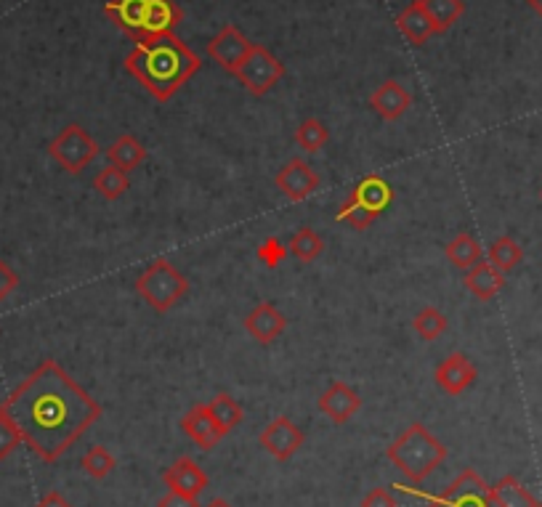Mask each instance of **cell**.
<instances>
[{"instance_id": "cell-39", "label": "cell", "mask_w": 542, "mask_h": 507, "mask_svg": "<svg viewBox=\"0 0 542 507\" xmlns=\"http://www.w3.org/2000/svg\"><path fill=\"white\" fill-rule=\"evenodd\" d=\"M38 507H72V505L62 492H48V494H43V497H40Z\"/></svg>"}, {"instance_id": "cell-35", "label": "cell", "mask_w": 542, "mask_h": 507, "mask_svg": "<svg viewBox=\"0 0 542 507\" xmlns=\"http://www.w3.org/2000/svg\"><path fill=\"white\" fill-rule=\"evenodd\" d=\"M22 444H24L22 433L16 431V425L0 412V462L6 460V457H11Z\"/></svg>"}, {"instance_id": "cell-42", "label": "cell", "mask_w": 542, "mask_h": 507, "mask_svg": "<svg viewBox=\"0 0 542 507\" xmlns=\"http://www.w3.org/2000/svg\"><path fill=\"white\" fill-rule=\"evenodd\" d=\"M540 507H542V502H540Z\"/></svg>"}, {"instance_id": "cell-31", "label": "cell", "mask_w": 542, "mask_h": 507, "mask_svg": "<svg viewBox=\"0 0 542 507\" xmlns=\"http://www.w3.org/2000/svg\"><path fill=\"white\" fill-rule=\"evenodd\" d=\"M447 327H450L447 316L434 306L420 308L418 314H415V319H412V330L418 332L423 340H428V343L436 338H442L444 332H447Z\"/></svg>"}, {"instance_id": "cell-22", "label": "cell", "mask_w": 542, "mask_h": 507, "mask_svg": "<svg viewBox=\"0 0 542 507\" xmlns=\"http://www.w3.org/2000/svg\"><path fill=\"white\" fill-rule=\"evenodd\" d=\"M107 160L109 165L131 173V170H136L141 162L147 160V149H144V144H141L136 136L123 133V136H117V139L112 141V146L107 149Z\"/></svg>"}, {"instance_id": "cell-13", "label": "cell", "mask_w": 542, "mask_h": 507, "mask_svg": "<svg viewBox=\"0 0 542 507\" xmlns=\"http://www.w3.org/2000/svg\"><path fill=\"white\" fill-rule=\"evenodd\" d=\"M163 484L176 494L197 500L208 489V473L192 460V457H179L171 468L163 473Z\"/></svg>"}, {"instance_id": "cell-36", "label": "cell", "mask_w": 542, "mask_h": 507, "mask_svg": "<svg viewBox=\"0 0 542 507\" xmlns=\"http://www.w3.org/2000/svg\"><path fill=\"white\" fill-rule=\"evenodd\" d=\"M19 287V274L0 258V303Z\"/></svg>"}, {"instance_id": "cell-1", "label": "cell", "mask_w": 542, "mask_h": 507, "mask_svg": "<svg viewBox=\"0 0 542 507\" xmlns=\"http://www.w3.org/2000/svg\"><path fill=\"white\" fill-rule=\"evenodd\" d=\"M0 412L16 425L24 444L40 460L56 462L99 420L101 404L54 359H48L8 393Z\"/></svg>"}, {"instance_id": "cell-29", "label": "cell", "mask_w": 542, "mask_h": 507, "mask_svg": "<svg viewBox=\"0 0 542 507\" xmlns=\"http://www.w3.org/2000/svg\"><path fill=\"white\" fill-rule=\"evenodd\" d=\"M487 261L492 263L497 271L508 274V271H513L521 261H524V250H521V245L516 239L505 234V237H497L495 242L489 245Z\"/></svg>"}, {"instance_id": "cell-24", "label": "cell", "mask_w": 542, "mask_h": 507, "mask_svg": "<svg viewBox=\"0 0 542 507\" xmlns=\"http://www.w3.org/2000/svg\"><path fill=\"white\" fill-rule=\"evenodd\" d=\"M444 255H447V261L460 271H468L471 266H476L479 261H484V250H481L479 239L463 231V234H457L452 242H447L444 247Z\"/></svg>"}, {"instance_id": "cell-26", "label": "cell", "mask_w": 542, "mask_h": 507, "mask_svg": "<svg viewBox=\"0 0 542 507\" xmlns=\"http://www.w3.org/2000/svg\"><path fill=\"white\" fill-rule=\"evenodd\" d=\"M205 407H208L213 423L224 431V436L229 431H234V428L242 423V417H245L240 401L234 399V396H229V393H216V396H213Z\"/></svg>"}, {"instance_id": "cell-18", "label": "cell", "mask_w": 542, "mask_h": 507, "mask_svg": "<svg viewBox=\"0 0 542 507\" xmlns=\"http://www.w3.org/2000/svg\"><path fill=\"white\" fill-rule=\"evenodd\" d=\"M181 431L192 438L202 452H213L218 446V441L224 438V431L213 423V417H210L205 404H194V407L181 417Z\"/></svg>"}, {"instance_id": "cell-15", "label": "cell", "mask_w": 542, "mask_h": 507, "mask_svg": "<svg viewBox=\"0 0 542 507\" xmlns=\"http://www.w3.org/2000/svg\"><path fill=\"white\" fill-rule=\"evenodd\" d=\"M370 107L372 112L383 117L386 123H396V120L407 115V109L412 107V96L399 80H386V83H380L378 88L372 91Z\"/></svg>"}, {"instance_id": "cell-28", "label": "cell", "mask_w": 542, "mask_h": 507, "mask_svg": "<svg viewBox=\"0 0 542 507\" xmlns=\"http://www.w3.org/2000/svg\"><path fill=\"white\" fill-rule=\"evenodd\" d=\"M287 253L298 258L301 263H314L319 255L325 253V239L319 237L311 226H303V229H298L293 237H290Z\"/></svg>"}, {"instance_id": "cell-14", "label": "cell", "mask_w": 542, "mask_h": 507, "mask_svg": "<svg viewBox=\"0 0 542 507\" xmlns=\"http://www.w3.org/2000/svg\"><path fill=\"white\" fill-rule=\"evenodd\" d=\"M349 197L357 202L359 208L367 210L372 218H378L383 216L388 205L394 202V186L388 184L383 176H378V173H370V176L359 178Z\"/></svg>"}, {"instance_id": "cell-5", "label": "cell", "mask_w": 542, "mask_h": 507, "mask_svg": "<svg viewBox=\"0 0 542 507\" xmlns=\"http://www.w3.org/2000/svg\"><path fill=\"white\" fill-rule=\"evenodd\" d=\"M99 152L101 149L99 144H96V139L78 123L67 125V128L48 144V154H51V157L59 162V168L67 170L70 176L83 173V170L96 160Z\"/></svg>"}, {"instance_id": "cell-20", "label": "cell", "mask_w": 542, "mask_h": 507, "mask_svg": "<svg viewBox=\"0 0 542 507\" xmlns=\"http://www.w3.org/2000/svg\"><path fill=\"white\" fill-rule=\"evenodd\" d=\"M463 285L476 300H492L505 287V274L497 271L489 261H479L465 271Z\"/></svg>"}, {"instance_id": "cell-3", "label": "cell", "mask_w": 542, "mask_h": 507, "mask_svg": "<svg viewBox=\"0 0 542 507\" xmlns=\"http://www.w3.org/2000/svg\"><path fill=\"white\" fill-rule=\"evenodd\" d=\"M386 457L394 468L402 470V476L412 484H423L442 462L450 457V449L428 431L423 423H412L394 444L386 449Z\"/></svg>"}, {"instance_id": "cell-10", "label": "cell", "mask_w": 542, "mask_h": 507, "mask_svg": "<svg viewBox=\"0 0 542 507\" xmlns=\"http://www.w3.org/2000/svg\"><path fill=\"white\" fill-rule=\"evenodd\" d=\"M250 46H253V43L245 38V32H242L237 24H224V27L208 40V56L221 70L234 75V70L240 67L242 59L248 56Z\"/></svg>"}, {"instance_id": "cell-21", "label": "cell", "mask_w": 542, "mask_h": 507, "mask_svg": "<svg viewBox=\"0 0 542 507\" xmlns=\"http://www.w3.org/2000/svg\"><path fill=\"white\" fill-rule=\"evenodd\" d=\"M394 24L396 30L402 32L412 46H423V43H428V38H434L436 35L434 24H431L428 14L423 11V6H420V0H412L410 6L404 8V11H399Z\"/></svg>"}, {"instance_id": "cell-6", "label": "cell", "mask_w": 542, "mask_h": 507, "mask_svg": "<svg viewBox=\"0 0 542 507\" xmlns=\"http://www.w3.org/2000/svg\"><path fill=\"white\" fill-rule=\"evenodd\" d=\"M234 77L250 96H266L274 85L285 77V64L271 54L261 43H253L248 56L242 59L240 67L234 70Z\"/></svg>"}, {"instance_id": "cell-12", "label": "cell", "mask_w": 542, "mask_h": 507, "mask_svg": "<svg viewBox=\"0 0 542 507\" xmlns=\"http://www.w3.org/2000/svg\"><path fill=\"white\" fill-rule=\"evenodd\" d=\"M476 377H479V369L473 367V362L465 354H450L444 359L434 372L436 385L442 388L447 396H460L476 383Z\"/></svg>"}, {"instance_id": "cell-9", "label": "cell", "mask_w": 542, "mask_h": 507, "mask_svg": "<svg viewBox=\"0 0 542 507\" xmlns=\"http://www.w3.org/2000/svg\"><path fill=\"white\" fill-rule=\"evenodd\" d=\"M274 184H277L279 192L285 194L290 202H303L317 192L322 178H319L317 170L311 168L303 157H293V160L285 162L282 170L274 176Z\"/></svg>"}, {"instance_id": "cell-8", "label": "cell", "mask_w": 542, "mask_h": 507, "mask_svg": "<svg viewBox=\"0 0 542 507\" xmlns=\"http://www.w3.org/2000/svg\"><path fill=\"white\" fill-rule=\"evenodd\" d=\"M258 441H261V446H264L266 452H269L274 460L287 462V460H293L295 454L301 452L306 436H303L301 428H298L290 417L279 415V417H274L271 423H266V428L261 431Z\"/></svg>"}, {"instance_id": "cell-30", "label": "cell", "mask_w": 542, "mask_h": 507, "mask_svg": "<svg viewBox=\"0 0 542 507\" xmlns=\"http://www.w3.org/2000/svg\"><path fill=\"white\" fill-rule=\"evenodd\" d=\"M295 141L301 146L303 152L317 154L322 152L330 141V131H327V125L319 120V117H306L301 125H298V131H295Z\"/></svg>"}, {"instance_id": "cell-23", "label": "cell", "mask_w": 542, "mask_h": 507, "mask_svg": "<svg viewBox=\"0 0 542 507\" xmlns=\"http://www.w3.org/2000/svg\"><path fill=\"white\" fill-rule=\"evenodd\" d=\"M495 507H540L529 489L516 476H503L495 486H489Z\"/></svg>"}, {"instance_id": "cell-27", "label": "cell", "mask_w": 542, "mask_h": 507, "mask_svg": "<svg viewBox=\"0 0 542 507\" xmlns=\"http://www.w3.org/2000/svg\"><path fill=\"white\" fill-rule=\"evenodd\" d=\"M93 189L99 192L101 200L115 202L131 189V178H128L125 170L115 168V165H107V168H101L99 173H96V178H93Z\"/></svg>"}, {"instance_id": "cell-7", "label": "cell", "mask_w": 542, "mask_h": 507, "mask_svg": "<svg viewBox=\"0 0 542 507\" xmlns=\"http://www.w3.org/2000/svg\"><path fill=\"white\" fill-rule=\"evenodd\" d=\"M426 507H495L489 484L473 468H465L444 492L423 494Z\"/></svg>"}, {"instance_id": "cell-34", "label": "cell", "mask_w": 542, "mask_h": 507, "mask_svg": "<svg viewBox=\"0 0 542 507\" xmlns=\"http://www.w3.org/2000/svg\"><path fill=\"white\" fill-rule=\"evenodd\" d=\"M256 255H258V261L264 263L266 269H277L279 263L285 261L287 255V247L282 245V239L279 237H266L261 245L256 247Z\"/></svg>"}, {"instance_id": "cell-38", "label": "cell", "mask_w": 542, "mask_h": 507, "mask_svg": "<svg viewBox=\"0 0 542 507\" xmlns=\"http://www.w3.org/2000/svg\"><path fill=\"white\" fill-rule=\"evenodd\" d=\"M157 507H200V505H197V500H192V497L168 492L165 497H160V500H157Z\"/></svg>"}, {"instance_id": "cell-4", "label": "cell", "mask_w": 542, "mask_h": 507, "mask_svg": "<svg viewBox=\"0 0 542 507\" xmlns=\"http://www.w3.org/2000/svg\"><path fill=\"white\" fill-rule=\"evenodd\" d=\"M136 292H139V298H144V303H147L152 311L165 314V311H171L181 298H186L189 279H186L171 261L157 258V261L149 263L147 269L136 277Z\"/></svg>"}, {"instance_id": "cell-25", "label": "cell", "mask_w": 542, "mask_h": 507, "mask_svg": "<svg viewBox=\"0 0 542 507\" xmlns=\"http://www.w3.org/2000/svg\"><path fill=\"white\" fill-rule=\"evenodd\" d=\"M420 6L428 14L431 24H434L436 35L452 30L465 14L463 0H420Z\"/></svg>"}, {"instance_id": "cell-32", "label": "cell", "mask_w": 542, "mask_h": 507, "mask_svg": "<svg viewBox=\"0 0 542 507\" xmlns=\"http://www.w3.org/2000/svg\"><path fill=\"white\" fill-rule=\"evenodd\" d=\"M83 470H86L88 476L101 481V478H107L112 470L117 468V460L112 457L107 446H91L86 454H83V460H80Z\"/></svg>"}, {"instance_id": "cell-2", "label": "cell", "mask_w": 542, "mask_h": 507, "mask_svg": "<svg viewBox=\"0 0 542 507\" xmlns=\"http://www.w3.org/2000/svg\"><path fill=\"white\" fill-rule=\"evenodd\" d=\"M125 72L136 77L155 101H171L200 72V56L176 35L136 43L125 56Z\"/></svg>"}, {"instance_id": "cell-37", "label": "cell", "mask_w": 542, "mask_h": 507, "mask_svg": "<svg viewBox=\"0 0 542 507\" xmlns=\"http://www.w3.org/2000/svg\"><path fill=\"white\" fill-rule=\"evenodd\" d=\"M359 507H399V502H396V497L388 489H372V492H367L362 497V505Z\"/></svg>"}, {"instance_id": "cell-19", "label": "cell", "mask_w": 542, "mask_h": 507, "mask_svg": "<svg viewBox=\"0 0 542 507\" xmlns=\"http://www.w3.org/2000/svg\"><path fill=\"white\" fill-rule=\"evenodd\" d=\"M149 0H109L104 14L115 22L117 30H123L133 43H141L144 35V16H147Z\"/></svg>"}, {"instance_id": "cell-41", "label": "cell", "mask_w": 542, "mask_h": 507, "mask_svg": "<svg viewBox=\"0 0 542 507\" xmlns=\"http://www.w3.org/2000/svg\"><path fill=\"white\" fill-rule=\"evenodd\" d=\"M205 507H232V505H229V502H226L224 497H216V500H210Z\"/></svg>"}, {"instance_id": "cell-17", "label": "cell", "mask_w": 542, "mask_h": 507, "mask_svg": "<svg viewBox=\"0 0 542 507\" xmlns=\"http://www.w3.org/2000/svg\"><path fill=\"white\" fill-rule=\"evenodd\" d=\"M184 19V11L176 0H149L147 16H144V35H141V43L147 40L163 38V35H173L176 27Z\"/></svg>"}, {"instance_id": "cell-40", "label": "cell", "mask_w": 542, "mask_h": 507, "mask_svg": "<svg viewBox=\"0 0 542 507\" xmlns=\"http://www.w3.org/2000/svg\"><path fill=\"white\" fill-rule=\"evenodd\" d=\"M527 6L532 8V11H535V14L542 19V0H527Z\"/></svg>"}, {"instance_id": "cell-11", "label": "cell", "mask_w": 542, "mask_h": 507, "mask_svg": "<svg viewBox=\"0 0 542 507\" xmlns=\"http://www.w3.org/2000/svg\"><path fill=\"white\" fill-rule=\"evenodd\" d=\"M359 409H362V396L349 383H343V380L330 383L327 391L319 396V412L327 420H333L335 425H346Z\"/></svg>"}, {"instance_id": "cell-16", "label": "cell", "mask_w": 542, "mask_h": 507, "mask_svg": "<svg viewBox=\"0 0 542 507\" xmlns=\"http://www.w3.org/2000/svg\"><path fill=\"white\" fill-rule=\"evenodd\" d=\"M245 330L253 340H258L261 346H269L287 330L285 314L279 311L274 303H258L248 316H245Z\"/></svg>"}, {"instance_id": "cell-33", "label": "cell", "mask_w": 542, "mask_h": 507, "mask_svg": "<svg viewBox=\"0 0 542 507\" xmlns=\"http://www.w3.org/2000/svg\"><path fill=\"white\" fill-rule=\"evenodd\" d=\"M335 218H338L341 223H346V226H349V229H354V231L370 229L372 221H375V218H372L364 208H359L357 202L351 200V197H346V200L341 202V208H338V216H335Z\"/></svg>"}]
</instances>
